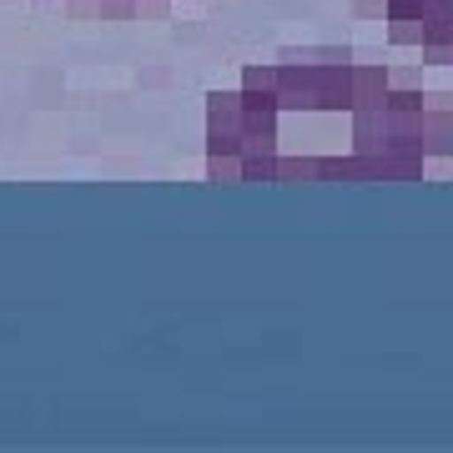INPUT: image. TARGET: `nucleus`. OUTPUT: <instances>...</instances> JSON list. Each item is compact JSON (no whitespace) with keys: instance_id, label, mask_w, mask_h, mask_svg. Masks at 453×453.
I'll return each mask as SVG.
<instances>
[{"instance_id":"obj_1","label":"nucleus","mask_w":453,"mask_h":453,"mask_svg":"<svg viewBox=\"0 0 453 453\" xmlns=\"http://www.w3.org/2000/svg\"><path fill=\"white\" fill-rule=\"evenodd\" d=\"M207 157H242V86L207 96Z\"/></svg>"},{"instance_id":"obj_2","label":"nucleus","mask_w":453,"mask_h":453,"mask_svg":"<svg viewBox=\"0 0 453 453\" xmlns=\"http://www.w3.org/2000/svg\"><path fill=\"white\" fill-rule=\"evenodd\" d=\"M423 157L453 162V91H423Z\"/></svg>"},{"instance_id":"obj_3","label":"nucleus","mask_w":453,"mask_h":453,"mask_svg":"<svg viewBox=\"0 0 453 453\" xmlns=\"http://www.w3.org/2000/svg\"><path fill=\"white\" fill-rule=\"evenodd\" d=\"M388 106H363V111L348 116V146H353L357 157H368L378 162L383 151H388Z\"/></svg>"},{"instance_id":"obj_4","label":"nucleus","mask_w":453,"mask_h":453,"mask_svg":"<svg viewBox=\"0 0 453 453\" xmlns=\"http://www.w3.org/2000/svg\"><path fill=\"white\" fill-rule=\"evenodd\" d=\"M318 116H353V61L318 65Z\"/></svg>"},{"instance_id":"obj_5","label":"nucleus","mask_w":453,"mask_h":453,"mask_svg":"<svg viewBox=\"0 0 453 453\" xmlns=\"http://www.w3.org/2000/svg\"><path fill=\"white\" fill-rule=\"evenodd\" d=\"M388 61H353V111L363 106H388Z\"/></svg>"},{"instance_id":"obj_6","label":"nucleus","mask_w":453,"mask_h":453,"mask_svg":"<svg viewBox=\"0 0 453 453\" xmlns=\"http://www.w3.org/2000/svg\"><path fill=\"white\" fill-rule=\"evenodd\" d=\"M277 181H323V157H277Z\"/></svg>"},{"instance_id":"obj_7","label":"nucleus","mask_w":453,"mask_h":453,"mask_svg":"<svg viewBox=\"0 0 453 453\" xmlns=\"http://www.w3.org/2000/svg\"><path fill=\"white\" fill-rule=\"evenodd\" d=\"M242 91L277 96V56H273V61H247L242 65Z\"/></svg>"},{"instance_id":"obj_8","label":"nucleus","mask_w":453,"mask_h":453,"mask_svg":"<svg viewBox=\"0 0 453 453\" xmlns=\"http://www.w3.org/2000/svg\"><path fill=\"white\" fill-rule=\"evenodd\" d=\"M277 157H242V181H277Z\"/></svg>"},{"instance_id":"obj_9","label":"nucleus","mask_w":453,"mask_h":453,"mask_svg":"<svg viewBox=\"0 0 453 453\" xmlns=\"http://www.w3.org/2000/svg\"><path fill=\"white\" fill-rule=\"evenodd\" d=\"M207 181H242V157H207Z\"/></svg>"},{"instance_id":"obj_10","label":"nucleus","mask_w":453,"mask_h":453,"mask_svg":"<svg viewBox=\"0 0 453 453\" xmlns=\"http://www.w3.org/2000/svg\"><path fill=\"white\" fill-rule=\"evenodd\" d=\"M423 65H453V41L449 46H418Z\"/></svg>"},{"instance_id":"obj_11","label":"nucleus","mask_w":453,"mask_h":453,"mask_svg":"<svg viewBox=\"0 0 453 453\" xmlns=\"http://www.w3.org/2000/svg\"><path fill=\"white\" fill-rule=\"evenodd\" d=\"M363 20H388V0H357L353 5Z\"/></svg>"},{"instance_id":"obj_12","label":"nucleus","mask_w":453,"mask_h":453,"mask_svg":"<svg viewBox=\"0 0 453 453\" xmlns=\"http://www.w3.org/2000/svg\"><path fill=\"white\" fill-rule=\"evenodd\" d=\"M388 81H393V86H423L413 65H388Z\"/></svg>"}]
</instances>
